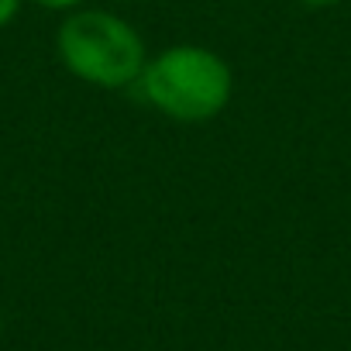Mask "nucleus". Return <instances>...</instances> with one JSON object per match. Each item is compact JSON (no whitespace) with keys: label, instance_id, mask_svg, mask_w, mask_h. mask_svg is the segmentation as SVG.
<instances>
[{"label":"nucleus","instance_id":"2","mask_svg":"<svg viewBox=\"0 0 351 351\" xmlns=\"http://www.w3.org/2000/svg\"><path fill=\"white\" fill-rule=\"evenodd\" d=\"M62 66L100 90H124L138 83L148 52L131 21L110 11H76L59 28Z\"/></svg>","mask_w":351,"mask_h":351},{"label":"nucleus","instance_id":"5","mask_svg":"<svg viewBox=\"0 0 351 351\" xmlns=\"http://www.w3.org/2000/svg\"><path fill=\"white\" fill-rule=\"evenodd\" d=\"M296 4H303V8H310V11H324V8H337L341 0H296Z\"/></svg>","mask_w":351,"mask_h":351},{"label":"nucleus","instance_id":"6","mask_svg":"<svg viewBox=\"0 0 351 351\" xmlns=\"http://www.w3.org/2000/svg\"><path fill=\"white\" fill-rule=\"evenodd\" d=\"M0 337H4V320H0Z\"/></svg>","mask_w":351,"mask_h":351},{"label":"nucleus","instance_id":"4","mask_svg":"<svg viewBox=\"0 0 351 351\" xmlns=\"http://www.w3.org/2000/svg\"><path fill=\"white\" fill-rule=\"evenodd\" d=\"M38 8H45V11H76L83 0H35Z\"/></svg>","mask_w":351,"mask_h":351},{"label":"nucleus","instance_id":"1","mask_svg":"<svg viewBox=\"0 0 351 351\" xmlns=\"http://www.w3.org/2000/svg\"><path fill=\"white\" fill-rule=\"evenodd\" d=\"M141 97L180 124H204L217 117L234 90L224 56L204 45H169L145 62L138 76Z\"/></svg>","mask_w":351,"mask_h":351},{"label":"nucleus","instance_id":"3","mask_svg":"<svg viewBox=\"0 0 351 351\" xmlns=\"http://www.w3.org/2000/svg\"><path fill=\"white\" fill-rule=\"evenodd\" d=\"M18 11H21V0H0V28L11 25L18 18Z\"/></svg>","mask_w":351,"mask_h":351}]
</instances>
